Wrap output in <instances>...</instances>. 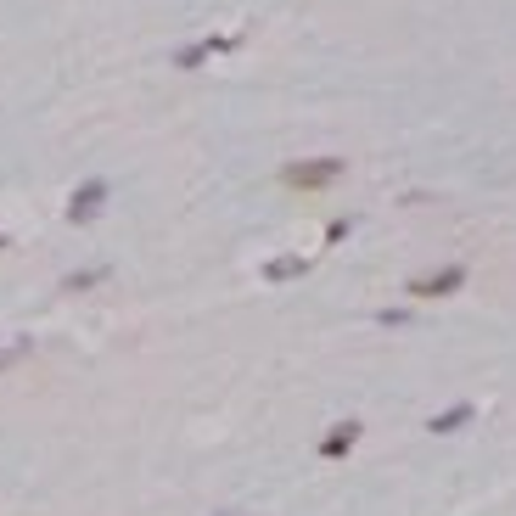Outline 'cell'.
Segmentation results:
<instances>
[{
    "instance_id": "6da1fadb",
    "label": "cell",
    "mask_w": 516,
    "mask_h": 516,
    "mask_svg": "<svg viewBox=\"0 0 516 516\" xmlns=\"http://www.w3.org/2000/svg\"><path fill=\"white\" fill-rule=\"evenodd\" d=\"M348 174L343 158H292L275 169V186L292 191V197H315V191H331Z\"/></svg>"
},
{
    "instance_id": "7a4b0ae2",
    "label": "cell",
    "mask_w": 516,
    "mask_h": 516,
    "mask_svg": "<svg viewBox=\"0 0 516 516\" xmlns=\"http://www.w3.org/2000/svg\"><path fill=\"white\" fill-rule=\"evenodd\" d=\"M466 258H444V264H432V270H421V275H410L404 281V298L410 303H444V298H455L460 287H466Z\"/></svg>"
},
{
    "instance_id": "3957f363",
    "label": "cell",
    "mask_w": 516,
    "mask_h": 516,
    "mask_svg": "<svg viewBox=\"0 0 516 516\" xmlns=\"http://www.w3.org/2000/svg\"><path fill=\"white\" fill-rule=\"evenodd\" d=\"M107 202H113V186H107V174H85L79 186L68 191V225H90V219H101L107 214Z\"/></svg>"
},
{
    "instance_id": "277c9868",
    "label": "cell",
    "mask_w": 516,
    "mask_h": 516,
    "mask_svg": "<svg viewBox=\"0 0 516 516\" xmlns=\"http://www.w3.org/2000/svg\"><path fill=\"white\" fill-rule=\"evenodd\" d=\"M236 45H242V34H208V40H197V45H180V51H174V68L191 73L208 57H219V51H236Z\"/></svg>"
},
{
    "instance_id": "5b68a950",
    "label": "cell",
    "mask_w": 516,
    "mask_h": 516,
    "mask_svg": "<svg viewBox=\"0 0 516 516\" xmlns=\"http://www.w3.org/2000/svg\"><path fill=\"white\" fill-rule=\"evenodd\" d=\"M359 438H365L359 421H337V427H326V438L315 444V455L320 460H343V455H354V449H359Z\"/></svg>"
},
{
    "instance_id": "8992f818",
    "label": "cell",
    "mask_w": 516,
    "mask_h": 516,
    "mask_svg": "<svg viewBox=\"0 0 516 516\" xmlns=\"http://www.w3.org/2000/svg\"><path fill=\"white\" fill-rule=\"evenodd\" d=\"M315 270V258H303V253H281L275 264H264V281H298V275Z\"/></svg>"
},
{
    "instance_id": "52a82bcc",
    "label": "cell",
    "mask_w": 516,
    "mask_h": 516,
    "mask_svg": "<svg viewBox=\"0 0 516 516\" xmlns=\"http://www.w3.org/2000/svg\"><path fill=\"white\" fill-rule=\"evenodd\" d=\"M466 421H472V404H449V410H438V416L427 421V432L432 438H449V432H460Z\"/></svg>"
},
{
    "instance_id": "ba28073f",
    "label": "cell",
    "mask_w": 516,
    "mask_h": 516,
    "mask_svg": "<svg viewBox=\"0 0 516 516\" xmlns=\"http://www.w3.org/2000/svg\"><path fill=\"white\" fill-rule=\"evenodd\" d=\"M107 264H96V270H73V275H62V292H90V287H101L107 281Z\"/></svg>"
},
{
    "instance_id": "9c48e42d",
    "label": "cell",
    "mask_w": 516,
    "mask_h": 516,
    "mask_svg": "<svg viewBox=\"0 0 516 516\" xmlns=\"http://www.w3.org/2000/svg\"><path fill=\"white\" fill-rule=\"evenodd\" d=\"M348 230H354V219H331V225H326V242H348Z\"/></svg>"
},
{
    "instance_id": "30bf717a",
    "label": "cell",
    "mask_w": 516,
    "mask_h": 516,
    "mask_svg": "<svg viewBox=\"0 0 516 516\" xmlns=\"http://www.w3.org/2000/svg\"><path fill=\"white\" fill-rule=\"evenodd\" d=\"M6 247H12V236H6V230H0V253H6Z\"/></svg>"
}]
</instances>
